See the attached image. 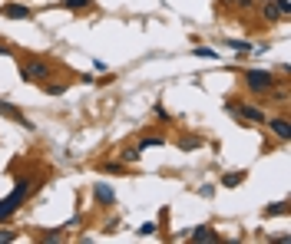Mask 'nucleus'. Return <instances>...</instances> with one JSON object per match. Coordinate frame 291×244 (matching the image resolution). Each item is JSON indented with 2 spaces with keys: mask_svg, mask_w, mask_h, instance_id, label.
Instances as JSON below:
<instances>
[{
  "mask_svg": "<svg viewBox=\"0 0 291 244\" xmlns=\"http://www.w3.org/2000/svg\"><path fill=\"white\" fill-rule=\"evenodd\" d=\"M20 4H33V0H20Z\"/></svg>",
  "mask_w": 291,
  "mask_h": 244,
  "instance_id": "nucleus-28",
  "label": "nucleus"
},
{
  "mask_svg": "<svg viewBox=\"0 0 291 244\" xmlns=\"http://www.w3.org/2000/svg\"><path fill=\"white\" fill-rule=\"evenodd\" d=\"M265 122H268V129L278 135V142H288L291 139V122L288 119H265Z\"/></svg>",
  "mask_w": 291,
  "mask_h": 244,
  "instance_id": "nucleus-9",
  "label": "nucleus"
},
{
  "mask_svg": "<svg viewBox=\"0 0 291 244\" xmlns=\"http://www.w3.org/2000/svg\"><path fill=\"white\" fill-rule=\"evenodd\" d=\"M0 13L10 17V20H33L30 4H20V0H7V4H0Z\"/></svg>",
  "mask_w": 291,
  "mask_h": 244,
  "instance_id": "nucleus-5",
  "label": "nucleus"
},
{
  "mask_svg": "<svg viewBox=\"0 0 291 244\" xmlns=\"http://www.w3.org/2000/svg\"><path fill=\"white\" fill-rule=\"evenodd\" d=\"M10 241H17V231L13 228H0V244H10Z\"/></svg>",
  "mask_w": 291,
  "mask_h": 244,
  "instance_id": "nucleus-21",
  "label": "nucleus"
},
{
  "mask_svg": "<svg viewBox=\"0 0 291 244\" xmlns=\"http://www.w3.org/2000/svg\"><path fill=\"white\" fill-rule=\"evenodd\" d=\"M27 192H30V182H27V178H17V185H13V192L7 195V198H0V225H4V221H10L13 214H17V208L23 205Z\"/></svg>",
  "mask_w": 291,
  "mask_h": 244,
  "instance_id": "nucleus-1",
  "label": "nucleus"
},
{
  "mask_svg": "<svg viewBox=\"0 0 291 244\" xmlns=\"http://www.w3.org/2000/svg\"><path fill=\"white\" fill-rule=\"evenodd\" d=\"M43 89H46V96H63L66 93V83H50V79H46Z\"/></svg>",
  "mask_w": 291,
  "mask_h": 244,
  "instance_id": "nucleus-16",
  "label": "nucleus"
},
{
  "mask_svg": "<svg viewBox=\"0 0 291 244\" xmlns=\"http://www.w3.org/2000/svg\"><path fill=\"white\" fill-rule=\"evenodd\" d=\"M275 89V86H272ZM275 102H288V93H285V89H275Z\"/></svg>",
  "mask_w": 291,
  "mask_h": 244,
  "instance_id": "nucleus-27",
  "label": "nucleus"
},
{
  "mask_svg": "<svg viewBox=\"0 0 291 244\" xmlns=\"http://www.w3.org/2000/svg\"><path fill=\"white\" fill-rule=\"evenodd\" d=\"M10 53H13V46L7 40H0V57H10Z\"/></svg>",
  "mask_w": 291,
  "mask_h": 244,
  "instance_id": "nucleus-25",
  "label": "nucleus"
},
{
  "mask_svg": "<svg viewBox=\"0 0 291 244\" xmlns=\"http://www.w3.org/2000/svg\"><path fill=\"white\" fill-rule=\"evenodd\" d=\"M93 198H96V205H103V208L116 205V192H113V185L96 182V185H93Z\"/></svg>",
  "mask_w": 291,
  "mask_h": 244,
  "instance_id": "nucleus-6",
  "label": "nucleus"
},
{
  "mask_svg": "<svg viewBox=\"0 0 291 244\" xmlns=\"http://www.w3.org/2000/svg\"><path fill=\"white\" fill-rule=\"evenodd\" d=\"M176 145H179V152H196V149H202V139L199 135H182Z\"/></svg>",
  "mask_w": 291,
  "mask_h": 244,
  "instance_id": "nucleus-10",
  "label": "nucleus"
},
{
  "mask_svg": "<svg viewBox=\"0 0 291 244\" xmlns=\"http://www.w3.org/2000/svg\"><path fill=\"white\" fill-rule=\"evenodd\" d=\"M159 145H165V139H162V135H142L139 142H136V149L146 152V149H159Z\"/></svg>",
  "mask_w": 291,
  "mask_h": 244,
  "instance_id": "nucleus-11",
  "label": "nucleus"
},
{
  "mask_svg": "<svg viewBox=\"0 0 291 244\" xmlns=\"http://www.w3.org/2000/svg\"><path fill=\"white\" fill-rule=\"evenodd\" d=\"M136 234H142V238H149V234H156V225L152 221H146V225H139V231Z\"/></svg>",
  "mask_w": 291,
  "mask_h": 244,
  "instance_id": "nucleus-23",
  "label": "nucleus"
},
{
  "mask_svg": "<svg viewBox=\"0 0 291 244\" xmlns=\"http://www.w3.org/2000/svg\"><path fill=\"white\" fill-rule=\"evenodd\" d=\"M225 46H232V50L241 53V57H245V53H252V43H248V40H228Z\"/></svg>",
  "mask_w": 291,
  "mask_h": 244,
  "instance_id": "nucleus-14",
  "label": "nucleus"
},
{
  "mask_svg": "<svg viewBox=\"0 0 291 244\" xmlns=\"http://www.w3.org/2000/svg\"><path fill=\"white\" fill-rule=\"evenodd\" d=\"M100 172H106V175H119V172H126V165L123 162H103Z\"/></svg>",
  "mask_w": 291,
  "mask_h": 244,
  "instance_id": "nucleus-17",
  "label": "nucleus"
},
{
  "mask_svg": "<svg viewBox=\"0 0 291 244\" xmlns=\"http://www.w3.org/2000/svg\"><path fill=\"white\" fill-rule=\"evenodd\" d=\"M0 116H7V119H13L17 125H23V129H33V122L27 119V116L20 113L17 106H13V102H4V99H0Z\"/></svg>",
  "mask_w": 291,
  "mask_h": 244,
  "instance_id": "nucleus-8",
  "label": "nucleus"
},
{
  "mask_svg": "<svg viewBox=\"0 0 291 244\" xmlns=\"http://www.w3.org/2000/svg\"><path fill=\"white\" fill-rule=\"evenodd\" d=\"M245 86L252 89L255 96H261V93H272V86H275V76L268 73V69H245Z\"/></svg>",
  "mask_w": 291,
  "mask_h": 244,
  "instance_id": "nucleus-3",
  "label": "nucleus"
},
{
  "mask_svg": "<svg viewBox=\"0 0 291 244\" xmlns=\"http://www.w3.org/2000/svg\"><path fill=\"white\" fill-rule=\"evenodd\" d=\"M192 57H199V60H219V53L212 50V46H196V50H192Z\"/></svg>",
  "mask_w": 291,
  "mask_h": 244,
  "instance_id": "nucleus-15",
  "label": "nucleus"
},
{
  "mask_svg": "<svg viewBox=\"0 0 291 244\" xmlns=\"http://www.w3.org/2000/svg\"><path fill=\"white\" fill-rule=\"evenodd\" d=\"M275 214H288V201H275L265 208V218H275Z\"/></svg>",
  "mask_w": 291,
  "mask_h": 244,
  "instance_id": "nucleus-13",
  "label": "nucleus"
},
{
  "mask_svg": "<svg viewBox=\"0 0 291 244\" xmlns=\"http://www.w3.org/2000/svg\"><path fill=\"white\" fill-rule=\"evenodd\" d=\"M152 113H156V116H159L162 122H172V116L165 113V106H162V102H156V106H152Z\"/></svg>",
  "mask_w": 291,
  "mask_h": 244,
  "instance_id": "nucleus-22",
  "label": "nucleus"
},
{
  "mask_svg": "<svg viewBox=\"0 0 291 244\" xmlns=\"http://www.w3.org/2000/svg\"><path fill=\"white\" fill-rule=\"evenodd\" d=\"M241 182H245V172H225V175H222V185L225 188H238Z\"/></svg>",
  "mask_w": 291,
  "mask_h": 244,
  "instance_id": "nucleus-12",
  "label": "nucleus"
},
{
  "mask_svg": "<svg viewBox=\"0 0 291 244\" xmlns=\"http://www.w3.org/2000/svg\"><path fill=\"white\" fill-rule=\"evenodd\" d=\"M43 241H46V244H50V241H63V234H60V231H46Z\"/></svg>",
  "mask_w": 291,
  "mask_h": 244,
  "instance_id": "nucleus-24",
  "label": "nucleus"
},
{
  "mask_svg": "<svg viewBox=\"0 0 291 244\" xmlns=\"http://www.w3.org/2000/svg\"><path fill=\"white\" fill-rule=\"evenodd\" d=\"M225 109L235 116V119H248V122H258V125L268 119V116L261 113L258 106H248V102H241V106H238V102H225Z\"/></svg>",
  "mask_w": 291,
  "mask_h": 244,
  "instance_id": "nucleus-4",
  "label": "nucleus"
},
{
  "mask_svg": "<svg viewBox=\"0 0 291 244\" xmlns=\"http://www.w3.org/2000/svg\"><path fill=\"white\" fill-rule=\"evenodd\" d=\"M222 4H232V7H252L255 0H222Z\"/></svg>",
  "mask_w": 291,
  "mask_h": 244,
  "instance_id": "nucleus-26",
  "label": "nucleus"
},
{
  "mask_svg": "<svg viewBox=\"0 0 291 244\" xmlns=\"http://www.w3.org/2000/svg\"><path fill=\"white\" fill-rule=\"evenodd\" d=\"M50 76H53V66L40 57H30V60L20 63V79L23 83H46Z\"/></svg>",
  "mask_w": 291,
  "mask_h": 244,
  "instance_id": "nucleus-2",
  "label": "nucleus"
},
{
  "mask_svg": "<svg viewBox=\"0 0 291 244\" xmlns=\"http://www.w3.org/2000/svg\"><path fill=\"white\" fill-rule=\"evenodd\" d=\"M60 7H66V10H89L93 4H89V0H63Z\"/></svg>",
  "mask_w": 291,
  "mask_h": 244,
  "instance_id": "nucleus-19",
  "label": "nucleus"
},
{
  "mask_svg": "<svg viewBox=\"0 0 291 244\" xmlns=\"http://www.w3.org/2000/svg\"><path fill=\"white\" fill-rule=\"evenodd\" d=\"M272 4H275V7H278V13H281V20H288V17H291V4H288V0H272Z\"/></svg>",
  "mask_w": 291,
  "mask_h": 244,
  "instance_id": "nucleus-20",
  "label": "nucleus"
},
{
  "mask_svg": "<svg viewBox=\"0 0 291 244\" xmlns=\"http://www.w3.org/2000/svg\"><path fill=\"white\" fill-rule=\"evenodd\" d=\"M139 155H142V152L133 145V149H123V152H119V162H123V165H129V162H136Z\"/></svg>",
  "mask_w": 291,
  "mask_h": 244,
  "instance_id": "nucleus-18",
  "label": "nucleus"
},
{
  "mask_svg": "<svg viewBox=\"0 0 291 244\" xmlns=\"http://www.w3.org/2000/svg\"><path fill=\"white\" fill-rule=\"evenodd\" d=\"M189 241H196V244H212V241H219V231L212 225H199V228H192L189 231Z\"/></svg>",
  "mask_w": 291,
  "mask_h": 244,
  "instance_id": "nucleus-7",
  "label": "nucleus"
}]
</instances>
